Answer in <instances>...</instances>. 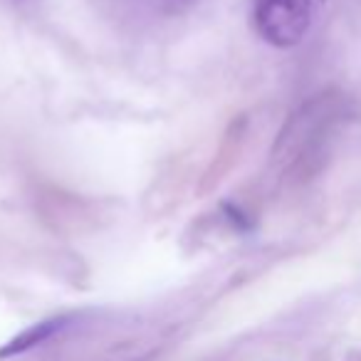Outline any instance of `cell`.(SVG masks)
<instances>
[{"instance_id":"cell-2","label":"cell","mask_w":361,"mask_h":361,"mask_svg":"<svg viewBox=\"0 0 361 361\" xmlns=\"http://www.w3.org/2000/svg\"><path fill=\"white\" fill-rule=\"evenodd\" d=\"M67 322H70V317H50V319H42V322H37V324H30L27 329H23L20 334L13 336L8 344L0 346V359H11V356L25 354V351L45 344V341L52 339Z\"/></svg>"},{"instance_id":"cell-1","label":"cell","mask_w":361,"mask_h":361,"mask_svg":"<svg viewBox=\"0 0 361 361\" xmlns=\"http://www.w3.org/2000/svg\"><path fill=\"white\" fill-rule=\"evenodd\" d=\"M319 6L322 0H255L252 23L265 42L292 47L310 32Z\"/></svg>"},{"instance_id":"cell-3","label":"cell","mask_w":361,"mask_h":361,"mask_svg":"<svg viewBox=\"0 0 361 361\" xmlns=\"http://www.w3.org/2000/svg\"><path fill=\"white\" fill-rule=\"evenodd\" d=\"M141 8L156 13V16H178V13L188 11L196 0H134Z\"/></svg>"}]
</instances>
